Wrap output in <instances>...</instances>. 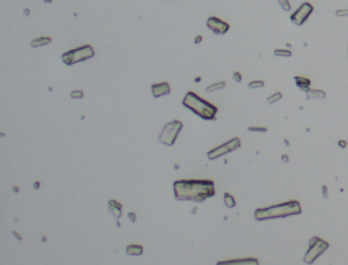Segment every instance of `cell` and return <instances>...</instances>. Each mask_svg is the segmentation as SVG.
Returning a JSON list of instances; mask_svg holds the SVG:
<instances>
[{"mask_svg":"<svg viewBox=\"0 0 348 265\" xmlns=\"http://www.w3.org/2000/svg\"><path fill=\"white\" fill-rule=\"evenodd\" d=\"M173 190L179 201L203 203L215 195V184L211 180H178L173 184Z\"/></svg>","mask_w":348,"mask_h":265,"instance_id":"cell-1","label":"cell"},{"mask_svg":"<svg viewBox=\"0 0 348 265\" xmlns=\"http://www.w3.org/2000/svg\"><path fill=\"white\" fill-rule=\"evenodd\" d=\"M302 212V207L298 201L291 200L286 203H280L278 205H272L267 208H257L254 211V219L256 220H268V219H279L287 218L291 215H299Z\"/></svg>","mask_w":348,"mask_h":265,"instance_id":"cell-2","label":"cell"},{"mask_svg":"<svg viewBox=\"0 0 348 265\" xmlns=\"http://www.w3.org/2000/svg\"><path fill=\"white\" fill-rule=\"evenodd\" d=\"M182 105H184L186 109L192 110L196 116H199L200 118L207 121L215 120L216 114H218V106L212 105L211 102L205 101L203 98H200L196 92L189 91L186 92L184 99H182Z\"/></svg>","mask_w":348,"mask_h":265,"instance_id":"cell-3","label":"cell"},{"mask_svg":"<svg viewBox=\"0 0 348 265\" xmlns=\"http://www.w3.org/2000/svg\"><path fill=\"white\" fill-rule=\"evenodd\" d=\"M95 50L91 45H82L76 49H71L68 52L61 54V60L65 65H74L76 63L88 60V59L94 57Z\"/></svg>","mask_w":348,"mask_h":265,"instance_id":"cell-4","label":"cell"},{"mask_svg":"<svg viewBox=\"0 0 348 265\" xmlns=\"http://www.w3.org/2000/svg\"><path fill=\"white\" fill-rule=\"evenodd\" d=\"M181 129H182V122L181 121L174 120V121L167 122L159 133V143L163 144V145H169V147L174 145L175 140H177V137L179 135V132H181Z\"/></svg>","mask_w":348,"mask_h":265,"instance_id":"cell-5","label":"cell"},{"mask_svg":"<svg viewBox=\"0 0 348 265\" xmlns=\"http://www.w3.org/2000/svg\"><path fill=\"white\" fill-rule=\"evenodd\" d=\"M328 246H329L328 242H325L324 239H321V238H318V237L312 238V241H310V244H309V249H307V252H306V254L303 257V261L306 264L314 263V261H316L325 250L328 249Z\"/></svg>","mask_w":348,"mask_h":265,"instance_id":"cell-6","label":"cell"},{"mask_svg":"<svg viewBox=\"0 0 348 265\" xmlns=\"http://www.w3.org/2000/svg\"><path fill=\"white\" fill-rule=\"evenodd\" d=\"M239 147H241V140H239V137H233V139L229 140L227 143H223L222 145H219V147H215V148H212L211 151H208L207 158L209 160L219 159L220 156L238 150Z\"/></svg>","mask_w":348,"mask_h":265,"instance_id":"cell-7","label":"cell"},{"mask_svg":"<svg viewBox=\"0 0 348 265\" xmlns=\"http://www.w3.org/2000/svg\"><path fill=\"white\" fill-rule=\"evenodd\" d=\"M312 12H313V6L310 4V3H303V4L299 6V8L291 15L290 19L294 25L302 26L306 21H307V18L312 15Z\"/></svg>","mask_w":348,"mask_h":265,"instance_id":"cell-8","label":"cell"},{"mask_svg":"<svg viewBox=\"0 0 348 265\" xmlns=\"http://www.w3.org/2000/svg\"><path fill=\"white\" fill-rule=\"evenodd\" d=\"M207 27L212 33H215V34L223 35V34H226V33L229 31L230 25L227 23V22L219 19V18H216V17H209L207 19Z\"/></svg>","mask_w":348,"mask_h":265,"instance_id":"cell-9","label":"cell"},{"mask_svg":"<svg viewBox=\"0 0 348 265\" xmlns=\"http://www.w3.org/2000/svg\"><path fill=\"white\" fill-rule=\"evenodd\" d=\"M151 94L154 98H159L162 95H169L170 94V86L167 82H160L151 86Z\"/></svg>","mask_w":348,"mask_h":265,"instance_id":"cell-10","label":"cell"},{"mask_svg":"<svg viewBox=\"0 0 348 265\" xmlns=\"http://www.w3.org/2000/svg\"><path fill=\"white\" fill-rule=\"evenodd\" d=\"M107 210H109V212L114 216L116 219H120V218H121L122 205L120 204L118 201H116V200H109V203H107Z\"/></svg>","mask_w":348,"mask_h":265,"instance_id":"cell-11","label":"cell"},{"mask_svg":"<svg viewBox=\"0 0 348 265\" xmlns=\"http://www.w3.org/2000/svg\"><path fill=\"white\" fill-rule=\"evenodd\" d=\"M219 265H226V264H254L257 265L259 264V260L257 258H250V257H246V258H239V260H229V261H220V263H218Z\"/></svg>","mask_w":348,"mask_h":265,"instance_id":"cell-12","label":"cell"},{"mask_svg":"<svg viewBox=\"0 0 348 265\" xmlns=\"http://www.w3.org/2000/svg\"><path fill=\"white\" fill-rule=\"evenodd\" d=\"M294 80H295L297 86H298L299 88H301L302 91H307L309 88H310V84H312L310 79H307V78H303V76H295Z\"/></svg>","mask_w":348,"mask_h":265,"instance_id":"cell-13","label":"cell"},{"mask_svg":"<svg viewBox=\"0 0 348 265\" xmlns=\"http://www.w3.org/2000/svg\"><path fill=\"white\" fill-rule=\"evenodd\" d=\"M126 254L132 257H139L143 254V246L141 245H128L126 246Z\"/></svg>","mask_w":348,"mask_h":265,"instance_id":"cell-14","label":"cell"},{"mask_svg":"<svg viewBox=\"0 0 348 265\" xmlns=\"http://www.w3.org/2000/svg\"><path fill=\"white\" fill-rule=\"evenodd\" d=\"M50 42H52L50 37L45 35V37H38V38L33 40L31 42H30V45H31L33 48H41V46H45V45H49Z\"/></svg>","mask_w":348,"mask_h":265,"instance_id":"cell-15","label":"cell"},{"mask_svg":"<svg viewBox=\"0 0 348 265\" xmlns=\"http://www.w3.org/2000/svg\"><path fill=\"white\" fill-rule=\"evenodd\" d=\"M306 97H307V99H322L325 98V92L322 90H312V88H309L307 91H306Z\"/></svg>","mask_w":348,"mask_h":265,"instance_id":"cell-16","label":"cell"},{"mask_svg":"<svg viewBox=\"0 0 348 265\" xmlns=\"http://www.w3.org/2000/svg\"><path fill=\"white\" fill-rule=\"evenodd\" d=\"M223 201H224V205H226L227 208H234L235 207V199L233 197V195H230V193H224L223 196Z\"/></svg>","mask_w":348,"mask_h":265,"instance_id":"cell-17","label":"cell"},{"mask_svg":"<svg viewBox=\"0 0 348 265\" xmlns=\"http://www.w3.org/2000/svg\"><path fill=\"white\" fill-rule=\"evenodd\" d=\"M226 87V83L224 82H218V83H212L207 87V92H214L218 90H222V88Z\"/></svg>","mask_w":348,"mask_h":265,"instance_id":"cell-18","label":"cell"},{"mask_svg":"<svg viewBox=\"0 0 348 265\" xmlns=\"http://www.w3.org/2000/svg\"><path fill=\"white\" fill-rule=\"evenodd\" d=\"M274 53H275V56H278V57H291L293 52L288 50V49H275Z\"/></svg>","mask_w":348,"mask_h":265,"instance_id":"cell-19","label":"cell"},{"mask_svg":"<svg viewBox=\"0 0 348 265\" xmlns=\"http://www.w3.org/2000/svg\"><path fill=\"white\" fill-rule=\"evenodd\" d=\"M283 94L282 92H275V94H272L271 97H268V103H271V105H274V103H276L278 101L282 99Z\"/></svg>","mask_w":348,"mask_h":265,"instance_id":"cell-20","label":"cell"},{"mask_svg":"<svg viewBox=\"0 0 348 265\" xmlns=\"http://www.w3.org/2000/svg\"><path fill=\"white\" fill-rule=\"evenodd\" d=\"M84 97V92L82 90H74L71 91V98L72 99H82Z\"/></svg>","mask_w":348,"mask_h":265,"instance_id":"cell-21","label":"cell"},{"mask_svg":"<svg viewBox=\"0 0 348 265\" xmlns=\"http://www.w3.org/2000/svg\"><path fill=\"white\" fill-rule=\"evenodd\" d=\"M249 87L250 88H260V87H264V82L263 80H253L249 83Z\"/></svg>","mask_w":348,"mask_h":265,"instance_id":"cell-22","label":"cell"},{"mask_svg":"<svg viewBox=\"0 0 348 265\" xmlns=\"http://www.w3.org/2000/svg\"><path fill=\"white\" fill-rule=\"evenodd\" d=\"M278 2H279V4L282 6V8L284 11H290L291 10V4H290L288 0H278Z\"/></svg>","mask_w":348,"mask_h":265,"instance_id":"cell-23","label":"cell"},{"mask_svg":"<svg viewBox=\"0 0 348 265\" xmlns=\"http://www.w3.org/2000/svg\"><path fill=\"white\" fill-rule=\"evenodd\" d=\"M249 132H267V126H249Z\"/></svg>","mask_w":348,"mask_h":265,"instance_id":"cell-24","label":"cell"},{"mask_svg":"<svg viewBox=\"0 0 348 265\" xmlns=\"http://www.w3.org/2000/svg\"><path fill=\"white\" fill-rule=\"evenodd\" d=\"M336 15L337 17H348V10H337L336 11Z\"/></svg>","mask_w":348,"mask_h":265,"instance_id":"cell-25","label":"cell"},{"mask_svg":"<svg viewBox=\"0 0 348 265\" xmlns=\"http://www.w3.org/2000/svg\"><path fill=\"white\" fill-rule=\"evenodd\" d=\"M233 79H234L235 82H238V83H239V82L242 80V75H241L239 72H234V73H233Z\"/></svg>","mask_w":348,"mask_h":265,"instance_id":"cell-26","label":"cell"},{"mask_svg":"<svg viewBox=\"0 0 348 265\" xmlns=\"http://www.w3.org/2000/svg\"><path fill=\"white\" fill-rule=\"evenodd\" d=\"M128 218H129V220H132V222H135V220H136V215H135L133 212H129Z\"/></svg>","mask_w":348,"mask_h":265,"instance_id":"cell-27","label":"cell"},{"mask_svg":"<svg viewBox=\"0 0 348 265\" xmlns=\"http://www.w3.org/2000/svg\"><path fill=\"white\" fill-rule=\"evenodd\" d=\"M339 145H340V147H343V148H344V147H347V141L340 140V141H339Z\"/></svg>","mask_w":348,"mask_h":265,"instance_id":"cell-28","label":"cell"},{"mask_svg":"<svg viewBox=\"0 0 348 265\" xmlns=\"http://www.w3.org/2000/svg\"><path fill=\"white\" fill-rule=\"evenodd\" d=\"M324 197H327V188L324 186Z\"/></svg>","mask_w":348,"mask_h":265,"instance_id":"cell-29","label":"cell"},{"mask_svg":"<svg viewBox=\"0 0 348 265\" xmlns=\"http://www.w3.org/2000/svg\"><path fill=\"white\" fill-rule=\"evenodd\" d=\"M45 2H48V3H49V2H50V0H45Z\"/></svg>","mask_w":348,"mask_h":265,"instance_id":"cell-30","label":"cell"}]
</instances>
